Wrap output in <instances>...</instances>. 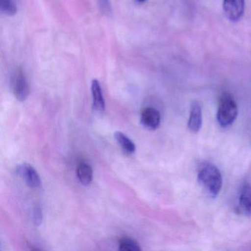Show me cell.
I'll use <instances>...</instances> for the list:
<instances>
[{"mask_svg":"<svg viewBox=\"0 0 251 251\" xmlns=\"http://www.w3.org/2000/svg\"><path fill=\"white\" fill-rule=\"evenodd\" d=\"M200 184L210 196L217 197L223 186V177L216 166L207 164L201 167L198 176Z\"/></svg>","mask_w":251,"mask_h":251,"instance_id":"obj_1","label":"cell"},{"mask_svg":"<svg viewBox=\"0 0 251 251\" xmlns=\"http://www.w3.org/2000/svg\"><path fill=\"white\" fill-rule=\"evenodd\" d=\"M238 116V107L234 99L228 94L222 96L217 111V121L223 127L231 126Z\"/></svg>","mask_w":251,"mask_h":251,"instance_id":"obj_2","label":"cell"},{"mask_svg":"<svg viewBox=\"0 0 251 251\" xmlns=\"http://www.w3.org/2000/svg\"><path fill=\"white\" fill-rule=\"evenodd\" d=\"M11 89L19 101L26 100L30 94L28 83L22 69L18 68L13 73L11 80Z\"/></svg>","mask_w":251,"mask_h":251,"instance_id":"obj_3","label":"cell"},{"mask_svg":"<svg viewBox=\"0 0 251 251\" xmlns=\"http://www.w3.org/2000/svg\"><path fill=\"white\" fill-rule=\"evenodd\" d=\"M245 0H223V11L227 20L237 23L245 12Z\"/></svg>","mask_w":251,"mask_h":251,"instance_id":"obj_4","label":"cell"},{"mask_svg":"<svg viewBox=\"0 0 251 251\" xmlns=\"http://www.w3.org/2000/svg\"><path fill=\"white\" fill-rule=\"evenodd\" d=\"M17 173L32 189H39L42 186L40 176L34 167L28 164H23L17 169Z\"/></svg>","mask_w":251,"mask_h":251,"instance_id":"obj_5","label":"cell"},{"mask_svg":"<svg viewBox=\"0 0 251 251\" xmlns=\"http://www.w3.org/2000/svg\"><path fill=\"white\" fill-rule=\"evenodd\" d=\"M141 123L149 130H155L161 123V114L153 108H146L141 114Z\"/></svg>","mask_w":251,"mask_h":251,"instance_id":"obj_6","label":"cell"},{"mask_svg":"<svg viewBox=\"0 0 251 251\" xmlns=\"http://www.w3.org/2000/svg\"><path fill=\"white\" fill-rule=\"evenodd\" d=\"M202 126V108L198 102H195L191 107L188 127L193 133H198Z\"/></svg>","mask_w":251,"mask_h":251,"instance_id":"obj_7","label":"cell"},{"mask_svg":"<svg viewBox=\"0 0 251 251\" xmlns=\"http://www.w3.org/2000/svg\"><path fill=\"white\" fill-rule=\"evenodd\" d=\"M91 90L93 98L94 110L98 112H102L105 110V100L102 95V88L99 81L96 79L92 80Z\"/></svg>","mask_w":251,"mask_h":251,"instance_id":"obj_8","label":"cell"},{"mask_svg":"<svg viewBox=\"0 0 251 251\" xmlns=\"http://www.w3.org/2000/svg\"><path fill=\"white\" fill-rule=\"evenodd\" d=\"M239 206L244 214L251 217V185L244 186L240 197H239Z\"/></svg>","mask_w":251,"mask_h":251,"instance_id":"obj_9","label":"cell"},{"mask_svg":"<svg viewBox=\"0 0 251 251\" xmlns=\"http://www.w3.org/2000/svg\"><path fill=\"white\" fill-rule=\"evenodd\" d=\"M77 176L80 183L84 186H89L93 178V172L92 167L86 163H81L77 166Z\"/></svg>","mask_w":251,"mask_h":251,"instance_id":"obj_10","label":"cell"},{"mask_svg":"<svg viewBox=\"0 0 251 251\" xmlns=\"http://www.w3.org/2000/svg\"><path fill=\"white\" fill-rule=\"evenodd\" d=\"M114 138L126 153L129 155L134 153L136 151V145L126 134L122 132L117 131L114 133Z\"/></svg>","mask_w":251,"mask_h":251,"instance_id":"obj_11","label":"cell"},{"mask_svg":"<svg viewBox=\"0 0 251 251\" xmlns=\"http://www.w3.org/2000/svg\"><path fill=\"white\" fill-rule=\"evenodd\" d=\"M139 243L134 239L129 237H123L120 240V251H141Z\"/></svg>","mask_w":251,"mask_h":251,"instance_id":"obj_12","label":"cell"},{"mask_svg":"<svg viewBox=\"0 0 251 251\" xmlns=\"http://www.w3.org/2000/svg\"><path fill=\"white\" fill-rule=\"evenodd\" d=\"M1 11L8 16H14L17 14V8L15 0H0Z\"/></svg>","mask_w":251,"mask_h":251,"instance_id":"obj_13","label":"cell"},{"mask_svg":"<svg viewBox=\"0 0 251 251\" xmlns=\"http://www.w3.org/2000/svg\"><path fill=\"white\" fill-rule=\"evenodd\" d=\"M32 219H33L35 226H39L42 224V220H43V213H42V208L39 205H36L33 208Z\"/></svg>","mask_w":251,"mask_h":251,"instance_id":"obj_14","label":"cell"},{"mask_svg":"<svg viewBox=\"0 0 251 251\" xmlns=\"http://www.w3.org/2000/svg\"><path fill=\"white\" fill-rule=\"evenodd\" d=\"M98 2L100 9L102 14L106 16L111 14L112 8H111L110 0H98Z\"/></svg>","mask_w":251,"mask_h":251,"instance_id":"obj_15","label":"cell"},{"mask_svg":"<svg viewBox=\"0 0 251 251\" xmlns=\"http://www.w3.org/2000/svg\"><path fill=\"white\" fill-rule=\"evenodd\" d=\"M138 2H139V3H142V2H145L146 0H136Z\"/></svg>","mask_w":251,"mask_h":251,"instance_id":"obj_16","label":"cell"}]
</instances>
